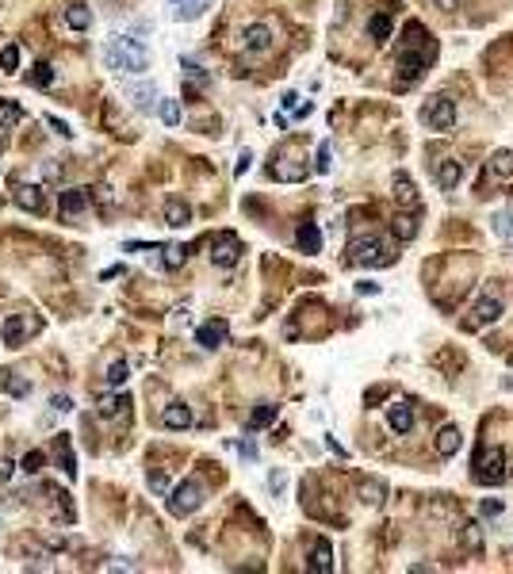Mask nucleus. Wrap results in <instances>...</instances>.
Listing matches in <instances>:
<instances>
[{"instance_id": "f257e3e1", "label": "nucleus", "mask_w": 513, "mask_h": 574, "mask_svg": "<svg viewBox=\"0 0 513 574\" xmlns=\"http://www.w3.org/2000/svg\"><path fill=\"white\" fill-rule=\"evenodd\" d=\"M104 65L111 73H119V77H130V73H142L150 65V50L130 35H115L104 46Z\"/></svg>"}, {"instance_id": "f03ea898", "label": "nucleus", "mask_w": 513, "mask_h": 574, "mask_svg": "<svg viewBox=\"0 0 513 574\" xmlns=\"http://www.w3.org/2000/svg\"><path fill=\"white\" fill-rule=\"evenodd\" d=\"M203 494H207V490H203V482L199 479H184L181 486L173 490V494H169V513L173 517H188V513H195L203 505Z\"/></svg>"}, {"instance_id": "7ed1b4c3", "label": "nucleus", "mask_w": 513, "mask_h": 574, "mask_svg": "<svg viewBox=\"0 0 513 574\" xmlns=\"http://www.w3.org/2000/svg\"><path fill=\"white\" fill-rule=\"evenodd\" d=\"M38 318L35 314H27V310H23V314H8L4 318V326H0V337H4V344L8 349H20L23 341H31L38 333Z\"/></svg>"}, {"instance_id": "20e7f679", "label": "nucleus", "mask_w": 513, "mask_h": 574, "mask_svg": "<svg viewBox=\"0 0 513 574\" xmlns=\"http://www.w3.org/2000/svg\"><path fill=\"white\" fill-rule=\"evenodd\" d=\"M475 482H483V486H498V482H506V452L502 448H486L483 456H475Z\"/></svg>"}, {"instance_id": "39448f33", "label": "nucleus", "mask_w": 513, "mask_h": 574, "mask_svg": "<svg viewBox=\"0 0 513 574\" xmlns=\"http://www.w3.org/2000/svg\"><path fill=\"white\" fill-rule=\"evenodd\" d=\"M421 122H426L429 130H452L456 122V104L449 100V96H429L426 108H421Z\"/></svg>"}, {"instance_id": "423d86ee", "label": "nucleus", "mask_w": 513, "mask_h": 574, "mask_svg": "<svg viewBox=\"0 0 513 574\" xmlns=\"http://www.w3.org/2000/svg\"><path fill=\"white\" fill-rule=\"evenodd\" d=\"M349 257H353L356 265H368V268L391 265V253H387V245L379 241V237H356V241L349 245Z\"/></svg>"}, {"instance_id": "0eeeda50", "label": "nucleus", "mask_w": 513, "mask_h": 574, "mask_svg": "<svg viewBox=\"0 0 513 574\" xmlns=\"http://www.w3.org/2000/svg\"><path fill=\"white\" fill-rule=\"evenodd\" d=\"M433 57H437V46H433V50H421V54H418V46H406L402 57H398V80H402V85L418 80L421 73L429 69V62H433Z\"/></svg>"}, {"instance_id": "6e6552de", "label": "nucleus", "mask_w": 513, "mask_h": 574, "mask_svg": "<svg viewBox=\"0 0 513 574\" xmlns=\"http://www.w3.org/2000/svg\"><path fill=\"white\" fill-rule=\"evenodd\" d=\"M498 318H502V299H494V295H483V299H475V307H471L468 330H483V326H494Z\"/></svg>"}, {"instance_id": "1a4fd4ad", "label": "nucleus", "mask_w": 513, "mask_h": 574, "mask_svg": "<svg viewBox=\"0 0 513 574\" xmlns=\"http://www.w3.org/2000/svg\"><path fill=\"white\" fill-rule=\"evenodd\" d=\"M238 257H241V241L234 234H218L215 241H211V260H215L218 268L238 265Z\"/></svg>"}, {"instance_id": "9d476101", "label": "nucleus", "mask_w": 513, "mask_h": 574, "mask_svg": "<svg viewBox=\"0 0 513 574\" xmlns=\"http://www.w3.org/2000/svg\"><path fill=\"white\" fill-rule=\"evenodd\" d=\"M12 200L20 203L23 211H31V215H43V211H46V192H43V184H15V188H12Z\"/></svg>"}, {"instance_id": "9b49d317", "label": "nucleus", "mask_w": 513, "mask_h": 574, "mask_svg": "<svg viewBox=\"0 0 513 574\" xmlns=\"http://www.w3.org/2000/svg\"><path fill=\"white\" fill-rule=\"evenodd\" d=\"M127 100L134 104L138 111H153L157 108L153 100H161V96H157V85H153V80H138V85L127 88Z\"/></svg>"}, {"instance_id": "f8f14e48", "label": "nucleus", "mask_w": 513, "mask_h": 574, "mask_svg": "<svg viewBox=\"0 0 513 574\" xmlns=\"http://www.w3.org/2000/svg\"><path fill=\"white\" fill-rule=\"evenodd\" d=\"M223 341H226V322H223V318H211V322L195 326V344H203V349H218Z\"/></svg>"}, {"instance_id": "ddd939ff", "label": "nucleus", "mask_w": 513, "mask_h": 574, "mask_svg": "<svg viewBox=\"0 0 513 574\" xmlns=\"http://www.w3.org/2000/svg\"><path fill=\"white\" fill-rule=\"evenodd\" d=\"M85 207H88V192H85V188H69V192H62L58 211H62V218H65V223H69V218H77Z\"/></svg>"}, {"instance_id": "4468645a", "label": "nucleus", "mask_w": 513, "mask_h": 574, "mask_svg": "<svg viewBox=\"0 0 513 574\" xmlns=\"http://www.w3.org/2000/svg\"><path fill=\"white\" fill-rule=\"evenodd\" d=\"M272 46V27L268 23H249L246 27V50L249 54H265Z\"/></svg>"}, {"instance_id": "2eb2a0df", "label": "nucleus", "mask_w": 513, "mask_h": 574, "mask_svg": "<svg viewBox=\"0 0 513 574\" xmlns=\"http://www.w3.org/2000/svg\"><path fill=\"white\" fill-rule=\"evenodd\" d=\"M387 425L402 437V433H410L414 429V410H410V402H395V406H387Z\"/></svg>"}, {"instance_id": "dca6fc26", "label": "nucleus", "mask_w": 513, "mask_h": 574, "mask_svg": "<svg viewBox=\"0 0 513 574\" xmlns=\"http://www.w3.org/2000/svg\"><path fill=\"white\" fill-rule=\"evenodd\" d=\"M161 425H165V429H188V425H192V410L184 406V402H169V406L161 410Z\"/></svg>"}, {"instance_id": "f3484780", "label": "nucleus", "mask_w": 513, "mask_h": 574, "mask_svg": "<svg viewBox=\"0 0 513 574\" xmlns=\"http://www.w3.org/2000/svg\"><path fill=\"white\" fill-rule=\"evenodd\" d=\"M307 570L311 574H330L333 570V552L325 540H318V544L311 547V555H307Z\"/></svg>"}, {"instance_id": "a211bd4d", "label": "nucleus", "mask_w": 513, "mask_h": 574, "mask_svg": "<svg viewBox=\"0 0 513 574\" xmlns=\"http://www.w3.org/2000/svg\"><path fill=\"white\" fill-rule=\"evenodd\" d=\"M437 188H441V192H452L456 184H460V176H463V169H460V161H441V165H437Z\"/></svg>"}, {"instance_id": "6ab92c4d", "label": "nucleus", "mask_w": 513, "mask_h": 574, "mask_svg": "<svg viewBox=\"0 0 513 574\" xmlns=\"http://www.w3.org/2000/svg\"><path fill=\"white\" fill-rule=\"evenodd\" d=\"M295 241H299V249H303V253H318L322 249V230L314 223H303V226H299V234H295Z\"/></svg>"}, {"instance_id": "aec40b11", "label": "nucleus", "mask_w": 513, "mask_h": 574, "mask_svg": "<svg viewBox=\"0 0 513 574\" xmlns=\"http://www.w3.org/2000/svg\"><path fill=\"white\" fill-rule=\"evenodd\" d=\"M460 444H463V440H460V429H456V425H444V429L437 433V452H441V456H456V452H460Z\"/></svg>"}, {"instance_id": "412c9836", "label": "nucleus", "mask_w": 513, "mask_h": 574, "mask_svg": "<svg viewBox=\"0 0 513 574\" xmlns=\"http://www.w3.org/2000/svg\"><path fill=\"white\" fill-rule=\"evenodd\" d=\"M391 230H395L398 241H414V237H418V218L414 215H395L391 218Z\"/></svg>"}, {"instance_id": "4be33fe9", "label": "nucleus", "mask_w": 513, "mask_h": 574, "mask_svg": "<svg viewBox=\"0 0 513 574\" xmlns=\"http://www.w3.org/2000/svg\"><path fill=\"white\" fill-rule=\"evenodd\" d=\"M188 218H192V211H188V203H181V200H169L165 203V223L169 226H188Z\"/></svg>"}, {"instance_id": "5701e85b", "label": "nucleus", "mask_w": 513, "mask_h": 574, "mask_svg": "<svg viewBox=\"0 0 513 574\" xmlns=\"http://www.w3.org/2000/svg\"><path fill=\"white\" fill-rule=\"evenodd\" d=\"M391 31H395V23H391V15H387V12L372 15V23H368V35H372V43H387V38H391Z\"/></svg>"}, {"instance_id": "b1692460", "label": "nucleus", "mask_w": 513, "mask_h": 574, "mask_svg": "<svg viewBox=\"0 0 513 574\" xmlns=\"http://www.w3.org/2000/svg\"><path fill=\"white\" fill-rule=\"evenodd\" d=\"M54 456H58V467L65 475H77V459H73V452H69V437L54 440Z\"/></svg>"}, {"instance_id": "393cba45", "label": "nucleus", "mask_w": 513, "mask_h": 574, "mask_svg": "<svg viewBox=\"0 0 513 574\" xmlns=\"http://www.w3.org/2000/svg\"><path fill=\"white\" fill-rule=\"evenodd\" d=\"M207 8H211V0H181V4H176V20L188 23V20H195V15H203Z\"/></svg>"}, {"instance_id": "a878e982", "label": "nucleus", "mask_w": 513, "mask_h": 574, "mask_svg": "<svg viewBox=\"0 0 513 574\" xmlns=\"http://www.w3.org/2000/svg\"><path fill=\"white\" fill-rule=\"evenodd\" d=\"M157 115L165 127H181V104L173 100V96H165V100H157Z\"/></svg>"}, {"instance_id": "bb28decb", "label": "nucleus", "mask_w": 513, "mask_h": 574, "mask_svg": "<svg viewBox=\"0 0 513 574\" xmlns=\"http://www.w3.org/2000/svg\"><path fill=\"white\" fill-rule=\"evenodd\" d=\"M65 23H69L73 31H88L92 27V15H88V8L73 4V8H65Z\"/></svg>"}, {"instance_id": "cd10ccee", "label": "nucleus", "mask_w": 513, "mask_h": 574, "mask_svg": "<svg viewBox=\"0 0 513 574\" xmlns=\"http://www.w3.org/2000/svg\"><path fill=\"white\" fill-rule=\"evenodd\" d=\"M23 119V108L20 104H12V100H0V130H12L15 122Z\"/></svg>"}, {"instance_id": "c85d7f7f", "label": "nucleus", "mask_w": 513, "mask_h": 574, "mask_svg": "<svg viewBox=\"0 0 513 574\" xmlns=\"http://www.w3.org/2000/svg\"><path fill=\"white\" fill-rule=\"evenodd\" d=\"M360 494H364V502H368V505H379L387 498V486H384V482H376V479H364L360 482Z\"/></svg>"}, {"instance_id": "c756f323", "label": "nucleus", "mask_w": 513, "mask_h": 574, "mask_svg": "<svg viewBox=\"0 0 513 574\" xmlns=\"http://www.w3.org/2000/svg\"><path fill=\"white\" fill-rule=\"evenodd\" d=\"M276 421V406L272 402H265V406H257L253 414H249V429H265V425Z\"/></svg>"}, {"instance_id": "7c9ffc66", "label": "nucleus", "mask_w": 513, "mask_h": 574, "mask_svg": "<svg viewBox=\"0 0 513 574\" xmlns=\"http://www.w3.org/2000/svg\"><path fill=\"white\" fill-rule=\"evenodd\" d=\"M27 80H31V88H50V85H54V69H50L46 62H38L35 69H31Z\"/></svg>"}, {"instance_id": "2f4dec72", "label": "nucleus", "mask_w": 513, "mask_h": 574, "mask_svg": "<svg viewBox=\"0 0 513 574\" xmlns=\"http://www.w3.org/2000/svg\"><path fill=\"white\" fill-rule=\"evenodd\" d=\"M491 172H494V176H502V180H513V153L502 150L498 158L491 161Z\"/></svg>"}, {"instance_id": "473e14b6", "label": "nucleus", "mask_w": 513, "mask_h": 574, "mask_svg": "<svg viewBox=\"0 0 513 574\" xmlns=\"http://www.w3.org/2000/svg\"><path fill=\"white\" fill-rule=\"evenodd\" d=\"M395 188H398V192H395V195H398V203H406V207H410V203H418V192H414V184L402 176V172L395 176Z\"/></svg>"}, {"instance_id": "72a5a7b5", "label": "nucleus", "mask_w": 513, "mask_h": 574, "mask_svg": "<svg viewBox=\"0 0 513 574\" xmlns=\"http://www.w3.org/2000/svg\"><path fill=\"white\" fill-rule=\"evenodd\" d=\"M0 69L4 73L20 69V46H0Z\"/></svg>"}, {"instance_id": "f704fd0d", "label": "nucleus", "mask_w": 513, "mask_h": 574, "mask_svg": "<svg viewBox=\"0 0 513 574\" xmlns=\"http://www.w3.org/2000/svg\"><path fill=\"white\" fill-rule=\"evenodd\" d=\"M181 65H184V77H188V80H195V85H199V88H207V85H211V77H207V73H203L199 65L192 62V57H184Z\"/></svg>"}, {"instance_id": "c9c22d12", "label": "nucleus", "mask_w": 513, "mask_h": 574, "mask_svg": "<svg viewBox=\"0 0 513 574\" xmlns=\"http://www.w3.org/2000/svg\"><path fill=\"white\" fill-rule=\"evenodd\" d=\"M127 372H130L127 360H115V364L108 368V387H123V383H127Z\"/></svg>"}, {"instance_id": "e433bc0d", "label": "nucleus", "mask_w": 513, "mask_h": 574, "mask_svg": "<svg viewBox=\"0 0 513 574\" xmlns=\"http://www.w3.org/2000/svg\"><path fill=\"white\" fill-rule=\"evenodd\" d=\"M0 383H4V391H8V395H15V398L31 395V383L27 379H8V372H4V379H0Z\"/></svg>"}, {"instance_id": "4c0bfd02", "label": "nucleus", "mask_w": 513, "mask_h": 574, "mask_svg": "<svg viewBox=\"0 0 513 574\" xmlns=\"http://www.w3.org/2000/svg\"><path fill=\"white\" fill-rule=\"evenodd\" d=\"M169 486H173V479H169V471H150V490L153 494H169Z\"/></svg>"}, {"instance_id": "58836bf2", "label": "nucleus", "mask_w": 513, "mask_h": 574, "mask_svg": "<svg viewBox=\"0 0 513 574\" xmlns=\"http://www.w3.org/2000/svg\"><path fill=\"white\" fill-rule=\"evenodd\" d=\"M184 260H188V245H176V249H169V257H165V268H181Z\"/></svg>"}, {"instance_id": "ea45409f", "label": "nucleus", "mask_w": 513, "mask_h": 574, "mask_svg": "<svg viewBox=\"0 0 513 574\" xmlns=\"http://www.w3.org/2000/svg\"><path fill=\"white\" fill-rule=\"evenodd\" d=\"M127 406H130V402H127L123 395H119V398H104V406H100V410H104V414H111V417H115V414H123Z\"/></svg>"}, {"instance_id": "a19ab883", "label": "nucleus", "mask_w": 513, "mask_h": 574, "mask_svg": "<svg viewBox=\"0 0 513 574\" xmlns=\"http://www.w3.org/2000/svg\"><path fill=\"white\" fill-rule=\"evenodd\" d=\"M330 158H333V153H330V146H318V158H314V169H318V172H330Z\"/></svg>"}, {"instance_id": "79ce46f5", "label": "nucleus", "mask_w": 513, "mask_h": 574, "mask_svg": "<svg viewBox=\"0 0 513 574\" xmlns=\"http://www.w3.org/2000/svg\"><path fill=\"white\" fill-rule=\"evenodd\" d=\"M46 127H54V130H58L62 138H69V134H73V130H69V122H62L58 115H46Z\"/></svg>"}, {"instance_id": "37998d69", "label": "nucleus", "mask_w": 513, "mask_h": 574, "mask_svg": "<svg viewBox=\"0 0 513 574\" xmlns=\"http://www.w3.org/2000/svg\"><path fill=\"white\" fill-rule=\"evenodd\" d=\"M43 463H46V456H43V452H31L27 459H23V471H38Z\"/></svg>"}, {"instance_id": "c03bdc74", "label": "nucleus", "mask_w": 513, "mask_h": 574, "mask_svg": "<svg viewBox=\"0 0 513 574\" xmlns=\"http://www.w3.org/2000/svg\"><path fill=\"white\" fill-rule=\"evenodd\" d=\"M15 467H20L15 459H0V482H4V479H12V475H15Z\"/></svg>"}, {"instance_id": "a18cd8bd", "label": "nucleus", "mask_w": 513, "mask_h": 574, "mask_svg": "<svg viewBox=\"0 0 513 574\" xmlns=\"http://www.w3.org/2000/svg\"><path fill=\"white\" fill-rule=\"evenodd\" d=\"M463 536H468V544H471V547L483 544V532H479V524H468V532H463Z\"/></svg>"}, {"instance_id": "49530a36", "label": "nucleus", "mask_w": 513, "mask_h": 574, "mask_svg": "<svg viewBox=\"0 0 513 574\" xmlns=\"http://www.w3.org/2000/svg\"><path fill=\"white\" fill-rule=\"evenodd\" d=\"M54 410H58V414H69V410H73V398H65V395H54Z\"/></svg>"}, {"instance_id": "de8ad7c7", "label": "nucleus", "mask_w": 513, "mask_h": 574, "mask_svg": "<svg viewBox=\"0 0 513 574\" xmlns=\"http://www.w3.org/2000/svg\"><path fill=\"white\" fill-rule=\"evenodd\" d=\"M356 291H360V295H379V284L364 280V284H356Z\"/></svg>"}, {"instance_id": "09e8293b", "label": "nucleus", "mask_w": 513, "mask_h": 574, "mask_svg": "<svg viewBox=\"0 0 513 574\" xmlns=\"http://www.w3.org/2000/svg\"><path fill=\"white\" fill-rule=\"evenodd\" d=\"M241 456H246V459H257V444H253V440H246V444H241Z\"/></svg>"}, {"instance_id": "8fccbe9b", "label": "nucleus", "mask_w": 513, "mask_h": 574, "mask_svg": "<svg viewBox=\"0 0 513 574\" xmlns=\"http://www.w3.org/2000/svg\"><path fill=\"white\" fill-rule=\"evenodd\" d=\"M494 223H498V234H510V226H506V223H510V215H498Z\"/></svg>"}, {"instance_id": "3c124183", "label": "nucleus", "mask_w": 513, "mask_h": 574, "mask_svg": "<svg viewBox=\"0 0 513 574\" xmlns=\"http://www.w3.org/2000/svg\"><path fill=\"white\" fill-rule=\"evenodd\" d=\"M249 161H253V158H249V153H241V158H238V176H241V172L249 169Z\"/></svg>"}, {"instance_id": "603ef678", "label": "nucleus", "mask_w": 513, "mask_h": 574, "mask_svg": "<svg viewBox=\"0 0 513 574\" xmlns=\"http://www.w3.org/2000/svg\"><path fill=\"white\" fill-rule=\"evenodd\" d=\"M437 8H441V12H452V8H456V0H437Z\"/></svg>"}, {"instance_id": "864d4df0", "label": "nucleus", "mask_w": 513, "mask_h": 574, "mask_svg": "<svg viewBox=\"0 0 513 574\" xmlns=\"http://www.w3.org/2000/svg\"><path fill=\"white\" fill-rule=\"evenodd\" d=\"M173 4H181V0H173Z\"/></svg>"}]
</instances>
